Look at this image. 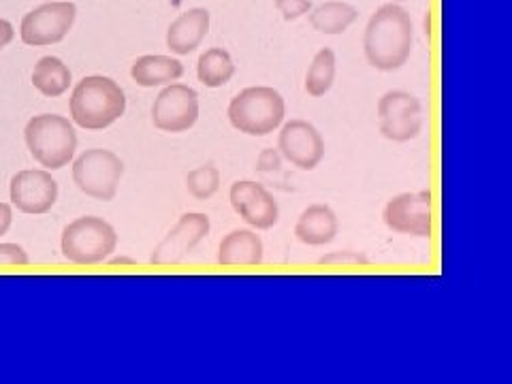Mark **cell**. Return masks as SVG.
<instances>
[{
	"mask_svg": "<svg viewBox=\"0 0 512 384\" xmlns=\"http://www.w3.org/2000/svg\"><path fill=\"white\" fill-rule=\"evenodd\" d=\"M199 120V94L186 84H167L152 105V122L163 133L180 135Z\"/></svg>",
	"mask_w": 512,
	"mask_h": 384,
	"instance_id": "10",
	"label": "cell"
},
{
	"mask_svg": "<svg viewBox=\"0 0 512 384\" xmlns=\"http://www.w3.org/2000/svg\"><path fill=\"white\" fill-rule=\"evenodd\" d=\"M15 39V28L9 20L0 18V52L5 50V47Z\"/></svg>",
	"mask_w": 512,
	"mask_h": 384,
	"instance_id": "29",
	"label": "cell"
},
{
	"mask_svg": "<svg viewBox=\"0 0 512 384\" xmlns=\"http://www.w3.org/2000/svg\"><path fill=\"white\" fill-rule=\"evenodd\" d=\"M265 259L263 239L252 229H235L218 246V263L227 267H256Z\"/></svg>",
	"mask_w": 512,
	"mask_h": 384,
	"instance_id": "16",
	"label": "cell"
},
{
	"mask_svg": "<svg viewBox=\"0 0 512 384\" xmlns=\"http://www.w3.org/2000/svg\"><path fill=\"white\" fill-rule=\"evenodd\" d=\"M184 75V64L163 54H146L139 56L131 67V79L141 88H156L178 82Z\"/></svg>",
	"mask_w": 512,
	"mask_h": 384,
	"instance_id": "18",
	"label": "cell"
},
{
	"mask_svg": "<svg viewBox=\"0 0 512 384\" xmlns=\"http://www.w3.org/2000/svg\"><path fill=\"white\" fill-rule=\"evenodd\" d=\"M24 141L30 156L47 171L64 169L73 163L77 152V133L69 118L58 114H39L24 128Z\"/></svg>",
	"mask_w": 512,
	"mask_h": 384,
	"instance_id": "3",
	"label": "cell"
},
{
	"mask_svg": "<svg viewBox=\"0 0 512 384\" xmlns=\"http://www.w3.org/2000/svg\"><path fill=\"white\" fill-rule=\"evenodd\" d=\"M210 218L201 212L184 214L175 227L160 239V244L152 250L150 263L152 265H180L186 261V256L195 250L203 239L210 235Z\"/></svg>",
	"mask_w": 512,
	"mask_h": 384,
	"instance_id": "12",
	"label": "cell"
},
{
	"mask_svg": "<svg viewBox=\"0 0 512 384\" xmlns=\"http://www.w3.org/2000/svg\"><path fill=\"white\" fill-rule=\"evenodd\" d=\"M282 167V154L278 148H265L256 158V171L259 173H276Z\"/></svg>",
	"mask_w": 512,
	"mask_h": 384,
	"instance_id": "27",
	"label": "cell"
},
{
	"mask_svg": "<svg viewBox=\"0 0 512 384\" xmlns=\"http://www.w3.org/2000/svg\"><path fill=\"white\" fill-rule=\"evenodd\" d=\"M335 73H338V58H335L331 47H323L312 58V64L306 73V92L312 99H320V96H325L333 88Z\"/></svg>",
	"mask_w": 512,
	"mask_h": 384,
	"instance_id": "22",
	"label": "cell"
},
{
	"mask_svg": "<svg viewBox=\"0 0 512 384\" xmlns=\"http://www.w3.org/2000/svg\"><path fill=\"white\" fill-rule=\"evenodd\" d=\"M278 150L293 167L314 171L325 158V139L308 120H291L280 128Z\"/></svg>",
	"mask_w": 512,
	"mask_h": 384,
	"instance_id": "13",
	"label": "cell"
},
{
	"mask_svg": "<svg viewBox=\"0 0 512 384\" xmlns=\"http://www.w3.org/2000/svg\"><path fill=\"white\" fill-rule=\"evenodd\" d=\"M391 3H406V0H391Z\"/></svg>",
	"mask_w": 512,
	"mask_h": 384,
	"instance_id": "32",
	"label": "cell"
},
{
	"mask_svg": "<svg viewBox=\"0 0 512 384\" xmlns=\"http://www.w3.org/2000/svg\"><path fill=\"white\" fill-rule=\"evenodd\" d=\"M340 222L329 205L316 203L306 207L297 218L295 235L306 246H327L338 237Z\"/></svg>",
	"mask_w": 512,
	"mask_h": 384,
	"instance_id": "17",
	"label": "cell"
},
{
	"mask_svg": "<svg viewBox=\"0 0 512 384\" xmlns=\"http://www.w3.org/2000/svg\"><path fill=\"white\" fill-rule=\"evenodd\" d=\"M32 86L45 99H58L73 84V73L58 56H43L32 69Z\"/></svg>",
	"mask_w": 512,
	"mask_h": 384,
	"instance_id": "19",
	"label": "cell"
},
{
	"mask_svg": "<svg viewBox=\"0 0 512 384\" xmlns=\"http://www.w3.org/2000/svg\"><path fill=\"white\" fill-rule=\"evenodd\" d=\"M227 116L235 131L248 137H265L284 124V96L271 86H250L229 103Z\"/></svg>",
	"mask_w": 512,
	"mask_h": 384,
	"instance_id": "4",
	"label": "cell"
},
{
	"mask_svg": "<svg viewBox=\"0 0 512 384\" xmlns=\"http://www.w3.org/2000/svg\"><path fill=\"white\" fill-rule=\"evenodd\" d=\"M13 224V205L0 201V237L7 235Z\"/></svg>",
	"mask_w": 512,
	"mask_h": 384,
	"instance_id": "28",
	"label": "cell"
},
{
	"mask_svg": "<svg viewBox=\"0 0 512 384\" xmlns=\"http://www.w3.org/2000/svg\"><path fill=\"white\" fill-rule=\"evenodd\" d=\"M77 20V7L69 0H47L28 11L20 24V39L28 47H50L67 39Z\"/></svg>",
	"mask_w": 512,
	"mask_h": 384,
	"instance_id": "7",
	"label": "cell"
},
{
	"mask_svg": "<svg viewBox=\"0 0 512 384\" xmlns=\"http://www.w3.org/2000/svg\"><path fill=\"white\" fill-rule=\"evenodd\" d=\"M124 175L122 158L105 148H92L73 158V182L86 197L111 201Z\"/></svg>",
	"mask_w": 512,
	"mask_h": 384,
	"instance_id": "6",
	"label": "cell"
},
{
	"mask_svg": "<svg viewBox=\"0 0 512 384\" xmlns=\"http://www.w3.org/2000/svg\"><path fill=\"white\" fill-rule=\"evenodd\" d=\"M318 265H335V267H359V265H370V259L363 252L355 250H340L325 254L323 259H318Z\"/></svg>",
	"mask_w": 512,
	"mask_h": 384,
	"instance_id": "24",
	"label": "cell"
},
{
	"mask_svg": "<svg viewBox=\"0 0 512 384\" xmlns=\"http://www.w3.org/2000/svg\"><path fill=\"white\" fill-rule=\"evenodd\" d=\"M284 22H295L312 11V0H274Z\"/></svg>",
	"mask_w": 512,
	"mask_h": 384,
	"instance_id": "25",
	"label": "cell"
},
{
	"mask_svg": "<svg viewBox=\"0 0 512 384\" xmlns=\"http://www.w3.org/2000/svg\"><path fill=\"white\" fill-rule=\"evenodd\" d=\"M9 199L15 210L30 216H41L58 201V182L47 169H24L11 178Z\"/></svg>",
	"mask_w": 512,
	"mask_h": 384,
	"instance_id": "11",
	"label": "cell"
},
{
	"mask_svg": "<svg viewBox=\"0 0 512 384\" xmlns=\"http://www.w3.org/2000/svg\"><path fill=\"white\" fill-rule=\"evenodd\" d=\"M210 24V11L203 7H192L180 13L167 28L165 43L169 52L175 56H188L195 52L210 32Z\"/></svg>",
	"mask_w": 512,
	"mask_h": 384,
	"instance_id": "15",
	"label": "cell"
},
{
	"mask_svg": "<svg viewBox=\"0 0 512 384\" xmlns=\"http://www.w3.org/2000/svg\"><path fill=\"white\" fill-rule=\"evenodd\" d=\"M118 248V233L105 218L82 216L62 229L60 250L73 265H101Z\"/></svg>",
	"mask_w": 512,
	"mask_h": 384,
	"instance_id": "5",
	"label": "cell"
},
{
	"mask_svg": "<svg viewBox=\"0 0 512 384\" xmlns=\"http://www.w3.org/2000/svg\"><path fill=\"white\" fill-rule=\"evenodd\" d=\"M109 263H114V265H135L137 261L131 259V256H109Z\"/></svg>",
	"mask_w": 512,
	"mask_h": 384,
	"instance_id": "30",
	"label": "cell"
},
{
	"mask_svg": "<svg viewBox=\"0 0 512 384\" xmlns=\"http://www.w3.org/2000/svg\"><path fill=\"white\" fill-rule=\"evenodd\" d=\"M378 124L384 139L412 141L423 133V105L406 90H391L378 101Z\"/></svg>",
	"mask_w": 512,
	"mask_h": 384,
	"instance_id": "8",
	"label": "cell"
},
{
	"mask_svg": "<svg viewBox=\"0 0 512 384\" xmlns=\"http://www.w3.org/2000/svg\"><path fill=\"white\" fill-rule=\"evenodd\" d=\"M71 122L86 131H105L126 111V94L118 82L107 75H88L73 88Z\"/></svg>",
	"mask_w": 512,
	"mask_h": 384,
	"instance_id": "2",
	"label": "cell"
},
{
	"mask_svg": "<svg viewBox=\"0 0 512 384\" xmlns=\"http://www.w3.org/2000/svg\"><path fill=\"white\" fill-rule=\"evenodd\" d=\"M235 75V62L231 54L222 47H210L197 62V77L205 88H222Z\"/></svg>",
	"mask_w": 512,
	"mask_h": 384,
	"instance_id": "21",
	"label": "cell"
},
{
	"mask_svg": "<svg viewBox=\"0 0 512 384\" xmlns=\"http://www.w3.org/2000/svg\"><path fill=\"white\" fill-rule=\"evenodd\" d=\"M229 201L235 214L256 231L274 227L280 216V207L271 192L252 180H239L231 186Z\"/></svg>",
	"mask_w": 512,
	"mask_h": 384,
	"instance_id": "14",
	"label": "cell"
},
{
	"mask_svg": "<svg viewBox=\"0 0 512 384\" xmlns=\"http://www.w3.org/2000/svg\"><path fill=\"white\" fill-rule=\"evenodd\" d=\"M28 263L30 256L20 244H0V267H24Z\"/></svg>",
	"mask_w": 512,
	"mask_h": 384,
	"instance_id": "26",
	"label": "cell"
},
{
	"mask_svg": "<svg viewBox=\"0 0 512 384\" xmlns=\"http://www.w3.org/2000/svg\"><path fill=\"white\" fill-rule=\"evenodd\" d=\"M425 32L431 35V11H427V18H425Z\"/></svg>",
	"mask_w": 512,
	"mask_h": 384,
	"instance_id": "31",
	"label": "cell"
},
{
	"mask_svg": "<svg viewBox=\"0 0 512 384\" xmlns=\"http://www.w3.org/2000/svg\"><path fill=\"white\" fill-rule=\"evenodd\" d=\"M43 3H47V0H43Z\"/></svg>",
	"mask_w": 512,
	"mask_h": 384,
	"instance_id": "33",
	"label": "cell"
},
{
	"mask_svg": "<svg viewBox=\"0 0 512 384\" xmlns=\"http://www.w3.org/2000/svg\"><path fill=\"white\" fill-rule=\"evenodd\" d=\"M412 45L414 26L410 13L399 3H387L378 7L365 26V60L370 62L376 71L391 73L402 69L410 60Z\"/></svg>",
	"mask_w": 512,
	"mask_h": 384,
	"instance_id": "1",
	"label": "cell"
},
{
	"mask_svg": "<svg viewBox=\"0 0 512 384\" xmlns=\"http://www.w3.org/2000/svg\"><path fill=\"white\" fill-rule=\"evenodd\" d=\"M431 199L429 190L421 192H402V195L393 197L384 205L382 220L397 235L408 237H431L434 233V212H431Z\"/></svg>",
	"mask_w": 512,
	"mask_h": 384,
	"instance_id": "9",
	"label": "cell"
},
{
	"mask_svg": "<svg viewBox=\"0 0 512 384\" xmlns=\"http://www.w3.org/2000/svg\"><path fill=\"white\" fill-rule=\"evenodd\" d=\"M310 26L320 32V35H342L352 24L357 22L359 11L357 7H352L350 3H344V0H329V3H323L318 7H312L308 13Z\"/></svg>",
	"mask_w": 512,
	"mask_h": 384,
	"instance_id": "20",
	"label": "cell"
},
{
	"mask_svg": "<svg viewBox=\"0 0 512 384\" xmlns=\"http://www.w3.org/2000/svg\"><path fill=\"white\" fill-rule=\"evenodd\" d=\"M220 180H222V175H220L218 167L207 163V165L192 169L186 175V188L197 201H207L220 190Z\"/></svg>",
	"mask_w": 512,
	"mask_h": 384,
	"instance_id": "23",
	"label": "cell"
}]
</instances>
